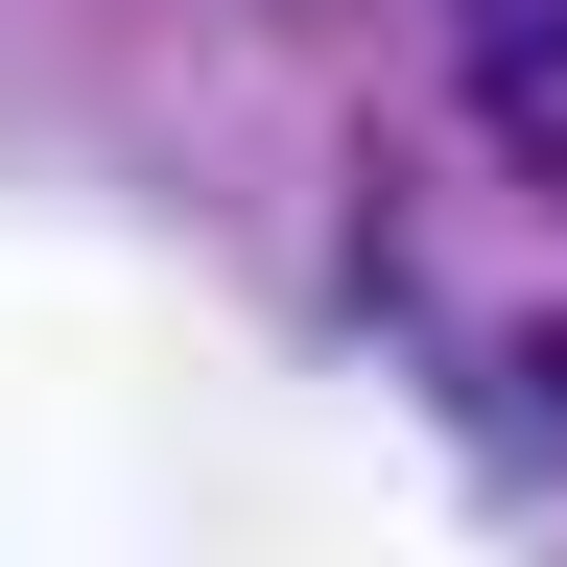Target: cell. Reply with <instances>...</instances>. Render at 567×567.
I'll list each match as a JSON object with an SVG mask.
<instances>
[{
  "mask_svg": "<svg viewBox=\"0 0 567 567\" xmlns=\"http://www.w3.org/2000/svg\"><path fill=\"white\" fill-rule=\"evenodd\" d=\"M473 24H567V0H473Z\"/></svg>",
  "mask_w": 567,
  "mask_h": 567,
  "instance_id": "obj_1",
  "label": "cell"
}]
</instances>
